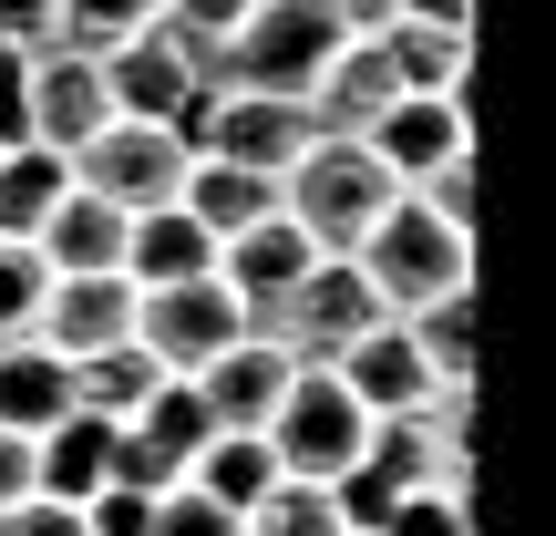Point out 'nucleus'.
Wrapping results in <instances>:
<instances>
[{
    "mask_svg": "<svg viewBox=\"0 0 556 536\" xmlns=\"http://www.w3.org/2000/svg\"><path fill=\"white\" fill-rule=\"evenodd\" d=\"M392 207H402V186L381 176V155L361 135H309V155L278 176V217H289L319 259H351Z\"/></svg>",
    "mask_w": 556,
    "mask_h": 536,
    "instance_id": "nucleus-1",
    "label": "nucleus"
},
{
    "mask_svg": "<svg viewBox=\"0 0 556 536\" xmlns=\"http://www.w3.org/2000/svg\"><path fill=\"white\" fill-rule=\"evenodd\" d=\"M340 41H351V32H340L319 0H248V21L217 41V62H206V83H217V94H278V103H309V83L330 73Z\"/></svg>",
    "mask_w": 556,
    "mask_h": 536,
    "instance_id": "nucleus-2",
    "label": "nucleus"
},
{
    "mask_svg": "<svg viewBox=\"0 0 556 536\" xmlns=\"http://www.w3.org/2000/svg\"><path fill=\"white\" fill-rule=\"evenodd\" d=\"M351 269H361V289L381 299V320H413V310H433V299L475 289V238L443 227V217H422V207L402 197L392 217L351 248Z\"/></svg>",
    "mask_w": 556,
    "mask_h": 536,
    "instance_id": "nucleus-3",
    "label": "nucleus"
},
{
    "mask_svg": "<svg viewBox=\"0 0 556 536\" xmlns=\"http://www.w3.org/2000/svg\"><path fill=\"white\" fill-rule=\"evenodd\" d=\"M103 94H114V124H165V135L197 155V124H206V103H217V83H206V52L186 32L144 21L135 41L103 52Z\"/></svg>",
    "mask_w": 556,
    "mask_h": 536,
    "instance_id": "nucleus-4",
    "label": "nucleus"
},
{
    "mask_svg": "<svg viewBox=\"0 0 556 536\" xmlns=\"http://www.w3.org/2000/svg\"><path fill=\"white\" fill-rule=\"evenodd\" d=\"M371 320H381V299L361 289V269H351V259H319V269L289 289V299H268V310L248 320V331H258L268 351H289L299 372H330V361L351 351V340L371 331Z\"/></svg>",
    "mask_w": 556,
    "mask_h": 536,
    "instance_id": "nucleus-5",
    "label": "nucleus"
},
{
    "mask_svg": "<svg viewBox=\"0 0 556 536\" xmlns=\"http://www.w3.org/2000/svg\"><path fill=\"white\" fill-rule=\"evenodd\" d=\"M361 444H371V413H361L330 372H299L289 392H278V413H268V454H278L289 485H340L361 464Z\"/></svg>",
    "mask_w": 556,
    "mask_h": 536,
    "instance_id": "nucleus-6",
    "label": "nucleus"
},
{
    "mask_svg": "<svg viewBox=\"0 0 556 536\" xmlns=\"http://www.w3.org/2000/svg\"><path fill=\"white\" fill-rule=\"evenodd\" d=\"M248 331V310L217 289V278H176V289H135V351L155 361L165 382H197L227 340Z\"/></svg>",
    "mask_w": 556,
    "mask_h": 536,
    "instance_id": "nucleus-7",
    "label": "nucleus"
},
{
    "mask_svg": "<svg viewBox=\"0 0 556 536\" xmlns=\"http://www.w3.org/2000/svg\"><path fill=\"white\" fill-rule=\"evenodd\" d=\"M186 165H197V155H186L165 124H103V135L73 155V186L103 197V207H124V217H144V207H176Z\"/></svg>",
    "mask_w": 556,
    "mask_h": 536,
    "instance_id": "nucleus-8",
    "label": "nucleus"
},
{
    "mask_svg": "<svg viewBox=\"0 0 556 536\" xmlns=\"http://www.w3.org/2000/svg\"><path fill=\"white\" fill-rule=\"evenodd\" d=\"M206 402H197V382H155V402H144L135 423H114V485H135V496H176L186 485V464L206 454Z\"/></svg>",
    "mask_w": 556,
    "mask_h": 536,
    "instance_id": "nucleus-9",
    "label": "nucleus"
},
{
    "mask_svg": "<svg viewBox=\"0 0 556 536\" xmlns=\"http://www.w3.org/2000/svg\"><path fill=\"white\" fill-rule=\"evenodd\" d=\"M309 103H278V94H217L197 124V155H227L248 165V176H289L299 155H309Z\"/></svg>",
    "mask_w": 556,
    "mask_h": 536,
    "instance_id": "nucleus-10",
    "label": "nucleus"
},
{
    "mask_svg": "<svg viewBox=\"0 0 556 536\" xmlns=\"http://www.w3.org/2000/svg\"><path fill=\"white\" fill-rule=\"evenodd\" d=\"M361 145L381 155V176H392V186H422L443 155L475 145V94H392Z\"/></svg>",
    "mask_w": 556,
    "mask_h": 536,
    "instance_id": "nucleus-11",
    "label": "nucleus"
},
{
    "mask_svg": "<svg viewBox=\"0 0 556 536\" xmlns=\"http://www.w3.org/2000/svg\"><path fill=\"white\" fill-rule=\"evenodd\" d=\"M114 124V94H103V52H31V145H52L62 165Z\"/></svg>",
    "mask_w": 556,
    "mask_h": 536,
    "instance_id": "nucleus-12",
    "label": "nucleus"
},
{
    "mask_svg": "<svg viewBox=\"0 0 556 536\" xmlns=\"http://www.w3.org/2000/svg\"><path fill=\"white\" fill-rule=\"evenodd\" d=\"M31 340H41L52 361H93V351H114V340H135V278H124V269H103V278H52V289H41Z\"/></svg>",
    "mask_w": 556,
    "mask_h": 536,
    "instance_id": "nucleus-13",
    "label": "nucleus"
},
{
    "mask_svg": "<svg viewBox=\"0 0 556 536\" xmlns=\"http://www.w3.org/2000/svg\"><path fill=\"white\" fill-rule=\"evenodd\" d=\"M289 382H299V361L268 351L258 331H238V340L197 372V402H206V423H217V434H268V413H278V392H289Z\"/></svg>",
    "mask_w": 556,
    "mask_h": 536,
    "instance_id": "nucleus-14",
    "label": "nucleus"
},
{
    "mask_svg": "<svg viewBox=\"0 0 556 536\" xmlns=\"http://www.w3.org/2000/svg\"><path fill=\"white\" fill-rule=\"evenodd\" d=\"M330 382H340L371 423H381V413H422V402H433V372H422V351H413L402 320H371V331L330 361Z\"/></svg>",
    "mask_w": 556,
    "mask_h": 536,
    "instance_id": "nucleus-15",
    "label": "nucleus"
},
{
    "mask_svg": "<svg viewBox=\"0 0 556 536\" xmlns=\"http://www.w3.org/2000/svg\"><path fill=\"white\" fill-rule=\"evenodd\" d=\"M309 269H319V248L299 238L289 217H258V227H238V238H217V289L238 299L248 320H258L268 299H289L299 278H309Z\"/></svg>",
    "mask_w": 556,
    "mask_h": 536,
    "instance_id": "nucleus-16",
    "label": "nucleus"
},
{
    "mask_svg": "<svg viewBox=\"0 0 556 536\" xmlns=\"http://www.w3.org/2000/svg\"><path fill=\"white\" fill-rule=\"evenodd\" d=\"M31 259L52 269V278H103V269H124V207L62 186V207L31 227Z\"/></svg>",
    "mask_w": 556,
    "mask_h": 536,
    "instance_id": "nucleus-17",
    "label": "nucleus"
},
{
    "mask_svg": "<svg viewBox=\"0 0 556 536\" xmlns=\"http://www.w3.org/2000/svg\"><path fill=\"white\" fill-rule=\"evenodd\" d=\"M392 94H402V83H392V62H381V41L351 32V41L330 52V73L309 83V124H319V135H371V114H381Z\"/></svg>",
    "mask_w": 556,
    "mask_h": 536,
    "instance_id": "nucleus-18",
    "label": "nucleus"
},
{
    "mask_svg": "<svg viewBox=\"0 0 556 536\" xmlns=\"http://www.w3.org/2000/svg\"><path fill=\"white\" fill-rule=\"evenodd\" d=\"M103 485H114V423L62 413L52 434H31V496L83 506V496H103Z\"/></svg>",
    "mask_w": 556,
    "mask_h": 536,
    "instance_id": "nucleus-19",
    "label": "nucleus"
},
{
    "mask_svg": "<svg viewBox=\"0 0 556 536\" xmlns=\"http://www.w3.org/2000/svg\"><path fill=\"white\" fill-rule=\"evenodd\" d=\"M124 278H135V289L217 278V238H206L186 207H144V217H124Z\"/></svg>",
    "mask_w": 556,
    "mask_h": 536,
    "instance_id": "nucleus-20",
    "label": "nucleus"
},
{
    "mask_svg": "<svg viewBox=\"0 0 556 536\" xmlns=\"http://www.w3.org/2000/svg\"><path fill=\"white\" fill-rule=\"evenodd\" d=\"M381 62L402 94H475V32H433V21H381Z\"/></svg>",
    "mask_w": 556,
    "mask_h": 536,
    "instance_id": "nucleus-21",
    "label": "nucleus"
},
{
    "mask_svg": "<svg viewBox=\"0 0 556 536\" xmlns=\"http://www.w3.org/2000/svg\"><path fill=\"white\" fill-rule=\"evenodd\" d=\"M176 207L206 227V238H238V227L278 217V176H248V165H227V155H197L186 186H176Z\"/></svg>",
    "mask_w": 556,
    "mask_h": 536,
    "instance_id": "nucleus-22",
    "label": "nucleus"
},
{
    "mask_svg": "<svg viewBox=\"0 0 556 536\" xmlns=\"http://www.w3.org/2000/svg\"><path fill=\"white\" fill-rule=\"evenodd\" d=\"M73 413V361H52L41 340H0V434H52Z\"/></svg>",
    "mask_w": 556,
    "mask_h": 536,
    "instance_id": "nucleus-23",
    "label": "nucleus"
},
{
    "mask_svg": "<svg viewBox=\"0 0 556 536\" xmlns=\"http://www.w3.org/2000/svg\"><path fill=\"white\" fill-rule=\"evenodd\" d=\"M186 485H197L206 506H227V516L248 526V506L278 485V454H268V434H206V454L186 464Z\"/></svg>",
    "mask_w": 556,
    "mask_h": 536,
    "instance_id": "nucleus-24",
    "label": "nucleus"
},
{
    "mask_svg": "<svg viewBox=\"0 0 556 536\" xmlns=\"http://www.w3.org/2000/svg\"><path fill=\"white\" fill-rule=\"evenodd\" d=\"M155 361L135 351V340H114V351H93V361H73V413H93V423H135L144 402H155Z\"/></svg>",
    "mask_w": 556,
    "mask_h": 536,
    "instance_id": "nucleus-25",
    "label": "nucleus"
},
{
    "mask_svg": "<svg viewBox=\"0 0 556 536\" xmlns=\"http://www.w3.org/2000/svg\"><path fill=\"white\" fill-rule=\"evenodd\" d=\"M62 186H73V165H62L52 145H11V155H0V238L31 248V227L62 207Z\"/></svg>",
    "mask_w": 556,
    "mask_h": 536,
    "instance_id": "nucleus-26",
    "label": "nucleus"
},
{
    "mask_svg": "<svg viewBox=\"0 0 556 536\" xmlns=\"http://www.w3.org/2000/svg\"><path fill=\"white\" fill-rule=\"evenodd\" d=\"M402 331H413V351H422V372H433V392H443V382H475V289H454V299H433V310H413Z\"/></svg>",
    "mask_w": 556,
    "mask_h": 536,
    "instance_id": "nucleus-27",
    "label": "nucleus"
},
{
    "mask_svg": "<svg viewBox=\"0 0 556 536\" xmlns=\"http://www.w3.org/2000/svg\"><path fill=\"white\" fill-rule=\"evenodd\" d=\"M155 21V0H52V41L62 52H114Z\"/></svg>",
    "mask_w": 556,
    "mask_h": 536,
    "instance_id": "nucleus-28",
    "label": "nucleus"
},
{
    "mask_svg": "<svg viewBox=\"0 0 556 536\" xmlns=\"http://www.w3.org/2000/svg\"><path fill=\"white\" fill-rule=\"evenodd\" d=\"M238 536H340V516H330V485H289L278 475L258 506H248V526Z\"/></svg>",
    "mask_w": 556,
    "mask_h": 536,
    "instance_id": "nucleus-29",
    "label": "nucleus"
},
{
    "mask_svg": "<svg viewBox=\"0 0 556 536\" xmlns=\"http://www.w3.org/2000/svg\"><path fill=\"white\" fill-rule=\"evenodd\" d=\"M41 289H52V269H41L21 238H0V340H31V320H41Z\"/></svg>",
    "mask_w": 556,
    "mask_h": 536,
    "instance_id": "nucleus-30",
    "label": "nucleus"
},
{
    "mask_svg": "<svg viewBox=\"0 0 556 536\" xmlns=\"http://www.w3.org/2000/svg\"><path fill=\"white\" fill-rule=\"evenodd\" d=\"M402 197H413L422 217H443V227H464V238H475V145H464V155H443L433 176L402 186Z\"/></svg>",
    "mask_w": 556,
    "mask_h": 536,
    "instance_id": "nucleus-31",
    "label": "nucleus"
},
{
    "mask_svg": "<svg viewBox=\"0 0 556 536\" xmlns=\"http://www.w3.org/2000/svg\"><path fill=\"white\" fill-rule=\"evenodd\" d=\"M371 536H475V506L464 496H402Z\"/></svg>",
    "mask_w": 556,
    "mask_h": 536,
    "instance_id": "nucleus-32",
    "label": "nucleus"
},
{
    "mask_svg": "<svg viewBox=\"0 0 556 536\" xmlns=\"http://www.w3.org/2000/svg\"><path fill=\"white\" fill-rule=\"evenodd\" d=\"M83 536H155V496H135V485H103V496L73 506Z\"/></svg>",
    "mask_w": 556,
    "mask_h": 536,
    "instance_id": "nucleus-33",
    "label": "nucleus"
},
{
    "mask_svg": "<svg viewBox=\"0 0 556 536\" xmlns=\"http://www.w3.org/2000/svg\"><path fill=\"white\" fill-rule=\"evenodd\" d=\"M11 145H31V52L0 41V155Z\"/></svg>",
    "mask_w": 556,
    "mask_h": 536,
    "instance_id": "nucleus-34",
    "label": "nucleus"
},
{
    "mask_svg": "<svg viewBox=\"0 0 556 536\" xmlns=\"http://www.w3.org/2000/svg\"><path fill=\"white\" fill-rule=\"evenodd\" d=\"M155 536H238V516L206 506L197 485H176V496H155Z\"/></svg>",
    "mask_w": 556,
    "mask_h": 536,
    "instance_id": "nucleus-35",
    "label": "nucleus"
},
{
    "mask_svg": "<svg viewBox=\"0 0 556 536\" xmlns=\"http://www.w3.org/2000/svg\"><path fill=\"white\" fill-rule=\"evenodd\" d=\"M0 536H83V516L52 496H21V506H0Z\"/></svg>",
    "mask_w": 556,
    "mask_h": 536,
    "instance_id": "nucleus-36",
    "label": "nucleus"
},
{
    "mask_svg": "<svg viewBox=\"0 0 556 536\" xmlns=\"http://www.w3.org/2000/svg\"><path fill=\"white\" fill-rule=\"evenodd\" d=\"M0 41L11 52H52V0H0Z\"/></svg>",
    "mask_w": 556,
    "mask_h": 536,
    "instance_id": "nucleus-37",
    "label": "nucleus"
},
{
    "mask_svg": "<svg viewBox=\"0 0 556 536\" xmlns=\"http://www.w3.org/2000/svg\"><path fill=\"white\" fill-rule=\"evenodd\" d=\"M392 21H433V32H475V0H392Z\"/></svg>",
    "mask_w": 556,
    "mask_h": 536,
    "instance_id": "nucleus-38",
    "label": "nucleus"
},
{
    "mask_svg": "<svg viewBox=\"0 0 556 536\" xmlns=\"http://www.w3.org/2000/svg\"><path fill=\"white\" fill-rule=\"evenodd\" d=\"M31 496V434H0V506Z\"/></svg>",
    "mask_w": 556,
    "mask_h": 536,
    "instance_id": "nucleus-39",
    "label": "nucleus"
}]
</instances>
